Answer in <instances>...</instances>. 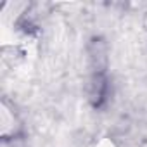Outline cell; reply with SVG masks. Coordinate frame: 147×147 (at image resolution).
Listing matches in <instances>:
<instances>
[{
  "label": "cell",
  "instance_id": "cell-1",
  "mask_svg": "<svg viewBox=\"0 0 147 147\" xmlns=\"http://www.w3.org/2000/svg\"><path fill=\"white\" fill-rule=\"evenodd\" d=\"M109 94V82L106 73H94L88 82V99L94 107H100L107 100Z\"/></svg>",
  "mask_w": 147,
  "mask_h": 147
},
{
  "label": "cell",
  "instance_id": "cell-2",
  "mask_svg": "<svg viewBox=\"0 0 147 147\" xmlns=\"http://www.w3.org/2000/svg\"><path fill=\"white\" fill-rule=\"evenodd\" d=\"M88 59L94 73H106L107 66V43L100 36H94L88 43Z\"/></svg>",
  "mask_w": 147,
  "mask_h": 147
}]
</instances>
